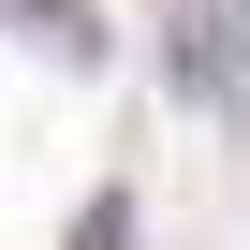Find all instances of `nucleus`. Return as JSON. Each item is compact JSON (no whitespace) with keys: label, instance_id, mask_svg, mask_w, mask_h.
I'll return each mask as SVG.
<instances>
[{"label":"nucleus","instance_id":"f257e3e1","mask_svg":"<svg viewBox=\"0 0 250 250\" xmlns=\"http://www.w3.org/2000/svg\"><path fill=\"white\" fill-rule=\"evenodd\" d=\"M30 30H44L59 59H103V30H88V0H30Z\"/></svg>","mask_w":250,"mask_h":250},{"label":"nucleus","instance_id":"7ed1b4c3","mask_svg":"<svg viewBox=\"0 0 250 250\" xmlns=\"http://www.w3.org/2000/svg\"><path fill=\"white\" fill-rule=\"evenodd\" d=\"M221 44H250V0H221Z\"/></svg>","mask_w":250,"mask_h":250},{"label":"nucleus","instance_id":"f03ea898","mask_svg":"<svg viewBox=\"0 0 250 250\" xmlns=\"http://www.w3.org/2000/svg\"><path fill=\"white\" fill-rule=\"evenodd\" d=\"M74 250H133V206H118V191H88V221H74Z\"/></svg>","mask_w":250,"mask_h":250}]
</instances>
